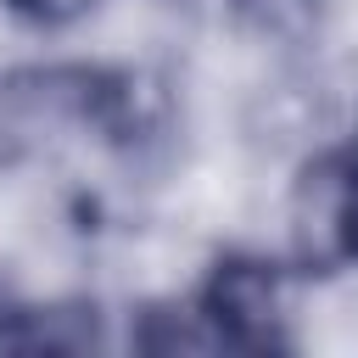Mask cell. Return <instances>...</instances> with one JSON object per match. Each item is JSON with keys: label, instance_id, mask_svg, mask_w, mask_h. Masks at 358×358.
<instances>
[{"label": "cell", "instance_id": "5b68a950", "mask_svg": "<svg viewBox=\"0 0 358 358\" xmlns=\"http://www.w3.org/2000/svg\"><path fill=\"white\" fill-rule=\"evenodd\" d=\"M17 319H22V313L11 308V296H6V285H0V347H17V330H11Z\"/></svg>", "mask_w": 358, "mask_h": 358}, {"label": "cell", "instance_id": "3957f363", "mask_svg": "<svg viewBox=\"0 0 358 358\" xmlns=\"http://www.w3.org/2000/svg\"><path fill=\"white\" fill-rule=\"evenodd\" d=\"M235 6L268 39H302L313 28V11H319V0H235Z\"/></svg>", "mask_w": 358, "mask_h": 358}, {"label": "cell", "instance_id": "6da1fadb", "mask_svg": "<svg viewBox=\"0 0 358 358\" xmlns=\"http://www.w3.org/2000/svg\"><path fill=\"white\" fill-rule=\"evenodd\" d=\"M291 241L308 268L347 263L358 252V162L319 157L291 196Z\"/></svg>", "mask_w": 358, "mask_h": 358}, {"label": "cell", "instance_id": "7a4b0ae2", "mask_svg": "<svg viewBox=\"0 0 358 358\" xmlns=\"http://www.w3.org/2000/svg\"><path fill=\"white\" fill-rule=\"evenodd\" d=\"M280 313H285V285L268 263L257 257H229L218 263V274L207 280V324L218 341H235V347H268L274 330H280Z\"/></svg>", "mask_w": 358, "mask_h": 358}, {"label": "cell", "instance_id": "8992f818", "mask_svg": "<svg viewBox=\"0 0 358 358\" xmlns=\"http://www.w3.org/2000/svg\"><path fill=\"white\" fill-rule=\"evenodd\" d=\"M352 257H358V252H352Z\"/></svg>", "mask_w": 358, "mask_h": 358}, {"label": "cell", "instance_id": "277c9868", "mask_svg": "<svg viewBox=\"0 0 358 358\" xmlns=\"http://www.w3.org/2000/svg\"><path fill=\"white\" fill-rule=\"evenodd\" d=\"M22 22H39V28H62V22H78L95 0H6Z\"/></svg>", "mask_w": 358, "mask_h": 358}]
</instances>
